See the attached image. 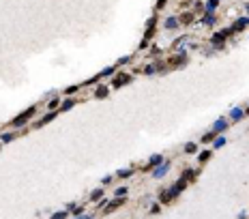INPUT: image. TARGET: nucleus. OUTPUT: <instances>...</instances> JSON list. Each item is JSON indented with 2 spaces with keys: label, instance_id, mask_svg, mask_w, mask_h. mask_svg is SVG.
<instances>
[{
  "label": "nucleus",
  "instance_id": "1",
  "mask_svg": "<svg viewBox=\"0 0 249 219\" xmlns=\"http://www.w3.org/2000/svg\"><path fill=\"white\" fill-rule=\"evenodd\" d=\"M35 114H37V107H28V110H26L24 114H19V116H15L11 125H13V127H19V125H26V123H28V120H30V118H32Z\"/></svg>",
  "mask_w": 249,
  "mask_h": 219
},
{
  "label": "nucleus",
  "instance_id": "2",
  "mask_svg": "<svg viewBox=\"0 0 249 219\" xmlns=\"http://www.w3.org/2000/svg\"><path fill=\"white\" fill-rule=\"evenodd\" d=\"M167 170H170V161H163L161 166H157V168H155L153 176H155V178H163V176L167 174Z\"/></svg>",
  "mask_w": 249,
  "mask_h": 219
},
{
  "label": "nucleus",
  "instance_id": "3",
  "mask_svg": "<svg viewBox=\"0 0 249 219\" xmlns=\"http://www.w3.org/2000/svg\"><path fill=\"white\" fill-rule=\"evenodd\" d=\"M161 163H163V157H161V155H153L150 161L144 166V170H153V168H157V166H161Z\"/></svg>",
  "mask_w": 249,
  "mask_h": 219
},
{
  "label": "nucleus",
  "instance_id": "4",
  "mask_svg": "<svg viewBox=\"0 0 249 219\" xmlns=\"http://www.w3.org/2000/svg\"><path fill=\"white\" fill-rule=\"evenodd\" d=\"M131 82V75H127V73H120L118 78H114V88H118V86H123V84H129Z\"/></svg>",
  "mask_w": 249,
  "mask_h": 219
},
{
  "label": "nucleus",
  "instance_id": "5",
  "mask_svg": "<svg viewBox=\"0 0 249 219\" xmlns=\"http://www.w3.org/2000/svg\"><path fill=\"white\" fill-rule=\"evenodd\" d=\"M124 202H127V198H116V200H112V202L105 206V213H112L114 208H118V206H120V204H124Z\"/></svg>",
  "mask_w": 249,
  "mask_h": 219
},
{
  "label": "nucleus",
  "instance_id": "6",
  "mask_svg": "<svg viewBox=\"0 0 249 219\" xmlns=\"http://www.w3.org/2000/svg\"><path fill=\"white\" fill-rule=\"evenodd\" d=\"M226 129H228V120H226V118H219V120L213 125V131L215 133H221V131H226Z\"/></svg>",
  "mask_w": 249,
  "mask_h": 219
},
{
  "label": "nucleus",
  "instance_id": "7",
  "mask_svg": "<svg viewBox=\"0 0 249 219\" xmlns=\"http://www.w3.org/2000/svg\"><path fill=\"white\" fill-rule=\"evenodd\" d=\"M247 26H249V17H241V19H236V22H234L232 30L236 32V30H243V28H247Z\"/></svg>",
  "mask_w": 249,
  "mask_h": 219
},
{
  "label": "nucleus",
  "instance_id": "8",
  "mask_svg": "<svg viewBox=\"0 0 249 219\" xmlns=\"http://www.w3.org/2000/svg\"><path fill=\"white\" fill-rule=\"evenodd\" d=\"M108 95H110V88H108V86H99V88H97V92H95L97 99H105Z\"/></svg>",
  "mask_w": 249,
  "mask_h": 219
},
{
  "label": "nucleus",
  "instance_id": "9",
  "mask_svg": "<svg viewBox=\"0 0 249 219\" xmlns=\"http://www.w3.org/2000/svg\"><path fill=\"white\" fill-rule=\"evenodd\" d=\"M226 39H228V37H226V35H223V30H221V32H217V35H213V39H210V41H213L215 45H221L223 41H226Z\"/></svg>",
  "mask_w": 249,
  "mask_h": 219
},
{
  "label": "nucleus",
  "instance_id": "10",
  "mask_svg": "<svg viewBox=\"0 0 249 219\" xmlns=\"http://www.w3.org/2000/svg\"><path fill=\"white\" fill-rule=\"evenodd\" d=\"M52 118H56V110H52L49 114H45V116H43L41 120H39V125H37V127H41V125H45V123H49Z\"/></svg>",
  "mask_w": 249,
  "mask_h": 219
},
{
  "label": "nucleus",
  "instance_id": "11",
  "mask_svg": "<svg viewBox=\"0 0 249 219\" xmlns=\"http://www.w3.org/2000/svg\"><path fill=\"white\" fill-rule=\"evenodd\" d=\"M196 176H198V172H193V170H185V172H183V176H180V178H185V180L189 183V180H193Z\"/></svg>",
  "mask_w": 249,
  "mask_h": 219
},
{
  "label": "nucleus",
  "instance_id": "12",
  "mask_svg": "<svg viewBox=\"0 0 249 219\" xmlns=\"http://www.w3.org/2000/svg\"><path fill=\"white\" fill-rule=\"evenodd\" d=\"M178 22H180V24H189V22H193V13H185V15H180Z\"/></svg>",
  "mask_w": 249,
  "mask_h": 219
},
{
  "label": "nucleus",
  "instance_id": "13",
  "mask_svg": "<svg viewBox=\"0 0 249 219\" xmlns=\"http://www.w3.org/2000/svg\"><path fill=\"white\" fill-rule=\"evenodd\" d=\"M101 196H103V189H95V191L90 193V200H92V202H99Z\"/></svg>",
  "mask_w": 249,
  "mask_h": 219
},
{
  "label": "nucleus",
  "instance_id": "14",
  "mask_svg": "<svg viewBox=\"0 0 249 219\" xmlns=\"http://www.w3.org/2000/svg\"><path fill=\"white\" fill-rule=\"evenodd\" d=\"M176 26H180L178 17H170V19L166 22V28H176Z\"/></svg>",
  "mask_w": 249,
  "mask_h": 219
},
{
  "label": "nucleus",
  "instance_id": "15",
  "mask_svg": "<svg viewBox=\"0 0 249 219\" xmlns=\"http://www.w3.org/2000/svg\"><path fill=\"white\" fill-rule=\"evenodd\" d=\"M73 105H75V99H67V101H65V103H62V105H60V110H62V112H65V110H71V107H73Z\"/></svg>",
  "mask_w": 249,
  "mask_h": 219
},
{
  "label": "nucleus",
  "instance_id": "16",
  "mask_svg": "<svg viewBox=\"0 0 249 219\" xmlns=\"http://www.w3.org/2000/svg\"><path fill=\"white\" fill-rule=\"evenodd\" d=\"M217 4H219V0H208V2H206V11H208V13H213V11L217 9Z\"/></svg>",
  "mask_w": 249,
  "mask_h": 219
},
{
  "label": "nucleus",
  "instance_id": "17",
  "mask_svg": "<svg viewBox=\"0 0 249 219\" xmlns=\"http://www.w3.org/2000/svg\"><path fill=\"white\" fill-rule=\"evenodd\" d=\"M114 71H116V69H114V67H108V69H103V71H101V73H99V78H108V75H112V73H114Z\"/></svg>",
  "mask_w": 249,
  "mask_h": 219
},
{
  "label": "nucleus",
  "instance_id": "18",
  "mask_svg": "<svg viewBox=\"0 0 249 219\" xmlns=\"http://www.w3.org/2000/svg\"><path fill=\"white\" fill-rule=\"evenodd\" d=\"M202 22H204V24H206V26H213V24H215V15H213V13H208L206 17H204V19H202Z\"/></svg>",
  "mask_w": 249,
  "mask_h": 219
},
{
  "label": "nucleus",
  "instance_id": "19",
  "mask_svg": "<svg viewBox=\"0 0 249 219\" xmlns=\"http://www.w3.org/2000/svg\"><path fill=\"white\" fill-rule=\"evenodd\" d=\"M172 198H174V196H172V191H163V193H161V202H163V204H166V202H170Z\"/></svg>",
  "mask_w": 249,
  "mask_h": 219
},
{
  "label": "nucleus",
  "instance_id": "20",
  "mask_svg": "<svg viewBox=\"0 0 249 219\" xmlns=\"http://www.w3.org/2000/svg\"><path fill=\"white\" fill-rule=\"evenodd\" d=\"M172 65H185V56L180 54V56H174V60H170Z\"/></svg>",
  "mask_w": 249,
  "mask_h": 219
},
{
  "label": "nucleus",
  "instance_id": "21",
  "mask_svg": "<svg viewBox=\"0 0 249 219\" xmlns=\"http://www.w3.org/2000/svg\"><path fill=\"white\" fill-rule=\"evenodd\" d=\"M133 174V170H118L116 172V176H120V178H127V176H131Z\"/></svg>",
  "mask_w": 249,
  "mask_h": 219
},
{
  "label": "nucleus",
  "instance_id": "22",
  "mask_svg": "<svg viewBox=\"0 0 249 219\" xmlns=\"http://www.w3.org/2000/svg\"><path fill=\"white\" fill-rule=\"evenodd\" d=\"M198 159H200L202 163H204V161H208V159H210V150H204V153H200V157H198Z\"/></svg>",
  "mask_w": 249,
  "mask_h": 219
},
{
  "label": "nucleus",
  "instance_id": "23",
  "mask_svg": "<svg viewBox=\"0 0 249 219\" xmlns=\"http://www.w3.org/2000/svg\"><path fill=\"white\" fill-rule=\"evenodd\" d=\"M155 71H157V65H148V67L144 69V73H146V75H153Z\"/></svg>",
  "mask_w": 249,
  "mask_h": 219
},
{
  "label": "nucleus",
  "instance_id": "24",
  "mask_svg": "<svg viewBox=\"0 0 249 219\" xmlns=\"http://www.w3.org/2000/svg\"><path fill=\"white\" fill-rule=\"evenodd\" d=\"M241 116H243V110H241V107H236V110H232V118H234V120H238Z\"/></svg>",
  "mask_w": 249,
  "mask_h": 219
},
{
  "label": "nucleus",
  "instance_id": "25",
  "mask_svg": "<svg viewBox=\"0 0 249 219\" xmlns=\"http://www.w3.org/2000/svg\"><path fill=\"white\" fill-rule=\"evenodd\" d=\"M223 144H226V137H215V144H213V146H215V148H221Z\"/></svg>",
  "mask_w": 249,
  "mask_h": 219
},
{
  "label": "nucleus",
  "instance_id": "26",
  "mask_svg": "<svg viewBox=\"0 0 249 219\" xmlns=\"http://www.w3.org/2000/svg\"><path fill=\"white\" fill-rule=\"evenodd\" d=\"M215 135H217V133H215V131H208L206 135L202 137V142H213V140H215Z\"/></svg>",
  "mask_w": 249,
  "mask_h": 219
},
{
  "label": "nucleus",
  "instance_id": "27",
  "mask_svg": "<svg viewBox=\"0 0 249 219\" xmlns=\"http://www.w3.org/2000/svg\"><path fill=\"white\" fill-rule=\"evenodd\" d=\"M116 198H127V187H120V189H116Z\"/></svg>",
  "mask_w": 249,
  "mask_h": 219
},
{
  "label": "nucleus",
  "instance_id": "28",
  "mask_svg": "<svg viewBox=\"0 0 249 219\" xmlns=\"http://www.w3.org/2000/svg\"><path fill=\"white\" fill-rule=\"evenodd\" d=\"M13 137H15V133H2V142H4V144H6V142H11Z\"/></svg>",
  "mask_w": 249,
  "mask_h": 219
},
{
  "label": "nucleus",
  "instance_id": "29",
  "mask_svg": "<svg viewBox=\"0 0 249 219\" xmlns=\"http://www.w3.org/2000/svg\"><path fill=\"white\" fill-rule=\"evenodd\" d=\"M196 150H198L196 144H187V146H185V153H196Z\"/></svg>",
  "mask_w": 249,
  "mask_h": 219
},
{
  "label": "nucleus",
  "instance_id": "30",
  "mask_svg": "<svg viewBox=\"0 0 249 219\" xmlns=\"http://www.w3.org/2000/svg\"><path fill=\"white\" fill-rule=\"evenodd\" d=\"M150 213H153V215H159V213H161V206H159V204H153V206H150Z\"/></svg>",
  "mask_w": 249,
  "mask_h": 219
},
{
  "label": "nucleus",
  "instance_id": "31",
  "mask_svg": "<svg viewBox=\"0 0 249 219\" xmlns=\"http://www.w3.org/2000/svg\"><path fill=\"white\" fill-rule=\"evenodd\" d=\"M67 215H69L67 211H60V213H56V215H54L52 219H67Z\"/></svg>",
  "mask_w": 249,
  "mask_h": 219
},
{
  "label": "nucleus",
  "instance_id": "32",
  "mask_svg": "<svg viewBox=\"0 0 249 219\" xmlns=\"http://www.w3.org/2000/svg\"><path fill=\"white\" fill-rule=\"evenodd\" d=\"M58 105H60V101H58V99H52V101H49V110H56Z\"/></svg>",
  "mask_w": 249,
  "mask_h": 219
},
{
  "label": "nucleus",
  "instance_id": "33",
  "mask_svg": "<svg viewBox=\"0 0 249 219\" xmlns=\"http://www.w3.org/2000/svg\"><path fill=\"white\" fill-rule=\"evenodd\" d=\"M78 88H80V86H69L65 92H67V95H73V92H78Z\"/></svg>",
  "mask_w": 249,
  "mask_h": 219
},
{
  "label": "nucleus",
  "instance_id": "34",
  "mask_svg": "<svg viewBox=\"0 0 249 219\" xmlns=\"http://www.w3.org/2000/svg\"><path fill=\"white\" fill-rule=\"evenodd\" d=\"M129 60H131V56H123V58H120V60H118V65H127V62H129Z\"/></svg>",
  "mask_w": 249,
  "mask_h": 219
},
{
  "label": "nucleus",
  "instance_id": "35",
  "mask_svg": "<svg viewBox=\"0 0 249 219\" xmlns=\"http://www.w3.org/2000/svg\"><path fill=\"white\" fill-rule=\"evenodd\" d=\"M112 180H114V178H112V176H105V178H101V183H103V185H110V183H112Z\"/></svg>",
  "mask_w": 249,
  "mask_h": 219
},
{
  "label": "nucleus",
  "instance_id": "36",
  "mask_svg": "<svg viewBox=\"0 0 249 219\" xmlns=\"http://www.w3.org/2000/svg\"><path fill=\"white\" fill-rule=\"evenodd\" d=\"M82 213H84V208H73V215H75V217H80Z\"/></svg>",
  "mask_w": 249,
  "mask_h": 219
},
{
  "label": "nucleus",
  "instance_id": "37",
  "mask_svg": "<svg viewBox=\"0 0 249 219\" xmlns=\"http://www.w3.org/2000/svg\"><path fill=\"white\" fill-rule=\"evenodd\" d=\"M167 0H159V2H157V9H163V4H166Z\"/></svg>",
  "mask_w": 249,
  "mask_h": 219
},
{
  "label": "nucleus",
  "instance_id": "38",
  "mask_svg": "<svg viewBox=\"0 0 249 219\" xmlns=\"http://www.w3.org/2000/svg\"><path fill=\"white\" fill-rule=\"evenodd\" d=\"M245 6H247V11H249V2H247V4H245Z\"/></svg>",
  "mask_w": 249,
  "mask_h": 219
},
{
  "label": "nucleus",
  "instance_id": "39",
  "mask_svg": "<svg viewBox=\"0 0 249 219\" xmlns=\"http://www.w3.org/2000/svg\"><path fill=\"white\" fill-rule=\"evenodd\" d=\"M247 114H249V110H247Z\"/></svg>",
  "mask_w": 249,
  "mask_h": 219
}]
</instances>
